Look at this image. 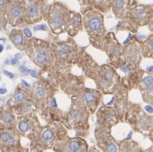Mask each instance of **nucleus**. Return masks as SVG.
Here are the masks:
<instances>
[{
    "mask_svg": "<svg viewBox=\"0 0 153 152\" xmlns=\"http://www.w3.org/2000/svg\"><path fill=\"white\" fill-rule=\"evenodd\" d=\"M66 9L59 3H55L51 9L50 23L51 27H60L64 24L65 12Z\"/></svg>",
    "mask_w": 153,
    "mask_h": 152,
    "instance_id": "nucleus-1",
    "label": "nucleus"
},
{
    "mask_svg": "<svg viewBox=\"0 0 153 152\" xmlns=\"http://www.w3.org/2000/svg\"><path fill=\"white\" fill-rule=\"evenodd\" d=\"M24 7L20 2H13L9 6V16L13 19L21 16L23 13Z\"/></svg>",
    "mask_w": 153,
    "mask_h": 152,
    "instance_id": "nucleus-2",
    "label": "nucleus"
},
{
    "mask_svg": "<svg viewBox=\"0 0 153 152\" xmlns=\"http://www.w3.org/2000/svg\"><path fill=\"white\" fill-rule=\"evenodd\" d=\"M129 3H130V0H113L111 6L114 13L117 15H122L126 11Z\"/></svg>",
    "mask_w": 153,
    "mask_h": 152,
    "instance_id": "nucleus-3",
    "label": "nucleus"
},
{
    "mask_svg": "<svg viewBox=\"0 0 153 152\" xmlns=\"http://www.w3.org/2000/svg\"><path fill=\"white\" fill-rule=\"evenodd\" d=\"M131 12L134 17L140 20H143V19H146V17L148 16V10L146 6H138L135 7H132Z\"/></svg>",
    "mask_w": 153,
    "mask_h": 152,
    "instance_id": "nucleus-4",
    "label": "nucleus"
},
{
    "mask_svg": "<svg viewBox=\"0 0 153 152\" xmlns=\"http://www.w3.org/2000/svg\"><path fill=\"white\" fill-rule=\"evenodd\" d=\"M0 141L7 146H14L16 142L15 137L12 134L8 133H0Z\"/></svg>",
    "mask_w": 153,
    "mask_h": 152,
    "instance_id": "nucleus-5",
    "label": "nucleus"
},
{
    "mask_svg": "<svg viewBox=\"0 0 153 152\" xmlns=\"http://www.w3.org/2000/svg\"><path fill=\"white\" fill-rule=\"evenodd\" d=\"M113 0H92V3L96 8L106 11L111 6Z\"/></svg>",
    "mask_w": 153,
    "mask_h": 152,
    "instance_id": "nucleus-6",
    "label": "nucleus"
},
{
    "mask_svg": "<svg viewBox=\"0 0 153 152\" xmlns=\"http://www.w3.org/2000/svg\"><path fill=\"white\" fill-rule=\"evenodd\" d=\"M36 62L40 65H43L47 62L48 60V54L45 51H39L37 52L35 57Z\"/></svg>",
    "mask_w": 153,
    "mask_h": 152,
    "instance_id": "nucleus-7",
    "label": "nucleus"
},
{
    "mask_svg": "<svg viewBox=\"0 0 153 152\" xmlns=\"http://www.w3.org/2000/svg\"><path fill=\"white\" fill-rule=\"evenodd\" d=\"M53 137H54V133L51 130H46L42 133V138L43 140H45V141H51L52 140Z\"/></svg>",
    "mask_w": 153,
    "mask_h": 152,
    "instance_id": "nucleus-8",
    "label": "nucleus"
},
{
    "mask_svg": "<svg viewBox=\"0 0 153 152\" xmlns=\"http://www.w3.org/2000/svg\"><path fill=\"white\" fill-rule=\"evenodd\" d=\"M45 94V91L43 88L41 87H37V89L34 90V95L37 98H42Z\"/></svg>",
    "mask_w": 153,
    "mask_h": 152,
    "instance_id": "nucleus-9",
    "label": "nucleus"
},
{
    "mask_svg": "<svg viewBox=\"0 0 153 152\" xmlns=\"http://www.w3.org/2000/svg\"><path fill=\"white\" fill-rule=\"evenodd\" d=\"M12 41H13V42L15 44L18 45V44H22V43H23V37H22L21 35L16 34L12 37Z\"/></svg>",
    "mask_w": 153,
    "mask_h": 152,
    "instance_id": "nucleus-10",
    "label": "nucleus"
},
{
    "mask_svg": "<svg viewBox=\"0 0 153 152\" xmlns=\"http://www.w3.org/2000/svg\"><path fill=\"white\" fill-rule=\"evenodd\" d=\"M18 128H19V130L21 131V132L24 133V132H27V131L28 130V129H29V126H28V124H27L26 122H20V123H19V125H18Z\"/></svg>",
    "mask_w": 153,
    "mask_h": 152,
    "instance_id": "nucleus-11",
    "label": "nucleus"
},
{
    "mask_svg": "<svg viewBox=\"0 0 153 152\" xmlns=\"http://www.w3.org/2000/svg\"><path fill=\"white\" fill-rule=\"evenodd\" d=\"M106 152H117V147L114 143H111L106 148Z\"/></svg>",
    "mask_w": 153,
    "mask_h": 152,
    "instance_id": "nucleus-12",
    "label": "nucleus"
},
{
    "mask_svg": "<svg viewBox=\"0 0 153 152\" xmlns=\"http://www.w3.org/2000/svg\"><path fill=\"white\" fill-rule=\"evenodd\" d=\"M2 120L6 123H10L13 120V116L10 113H5L2 115Z\"/></svg>",
    "mask_w": 153,
    "mask_h": 152,
    "instance_id": "nucleus-13",
    "label": "nucleus"
},
{
    "mask_svg": "<svg viewBox=\"0 0 153 152\" xmlns=\"http://www.w3.org/2000/svg\"><path fill=\"white\" fill-rule=\"evenodd\" d=\"M95 96H94V95L92 93H86L85 95H84V100L86 101V102H92V101L94 99Z\"/></svg>",
    "mask_w": 153,
    "mask_h": 152,
    "instance_id": "nucleus-14",
    "label": "nucleus"
},
{
    "mask_svg": "<svg viewBox=\"0 0 153 152\" xmlns=\"http://www.w3.org/2000/svg\"><path fill=\"white\" fill-rule=\"evenodd\" d=\"M69 50V47L66 46V45H62L58 47V51L60 52L61 54H65Z\"/></svg>",
    "mask_w": 153,
    "mask_h": 152,
    "instance_id": "nucleus-15",
    "label": "nucleus"
},
{
    "mask_svg": "<svg viewBox=\"0 0 153 152\" xmlns=\"http://www.w3.org/2000/svg\"><path fill=\"white\" fill-rule=\"evenodd\" d=\"M14 99H15V100L16 101H22L24 99V95L22 93H17L15 95Z\"/></svg>",
    "mask_w": 153,
    "mask_h": 152,
    "instance_id": "nucleus-16",
    "label": "nucleus"
},
{
    "mask_svg": "<svg viewBox=\"0 0 153 152\" xmlns=\"http://www.w3.org/2000/svg\"><path fill=\"white\" fill-rule=\"evenodd\" d=\"M144 82L148 86H151L152 84V79L150 76H148V77H146L144 79Z\"/></svg>",
    "mask_w": 153,
    "mask_h": 152,
    "instance_id": "nucleus-17",
    "label": "nucleus"
},
{
    "mask_svg": "<svg viewBox=\"0 0 153 152\" xmlns=\"http://www.w3.org/2000/svg\"><path fill=\"white\" fill-rule=\"evenodd\" d=\"M47 27L44 24H41V25H38V26H36L34 27L33 28V30L34 31H37V30H47Z\"/></svg>",
    "mask_w": 153,
    "mask_h": 152,
    "instance_id": "nucleus-18",
    "label": "nucleus"
},
{
    "mask_svg": "<svg viewBox=\"0 0 153 152\" xmlns=\"http://www.w3.org/2000/svg\"><path fill=\"white\" fill-rule=\"evenodd\" d=\"M105 77H106L107 79H108V80H111V79H112L113 77H114V74H113L112 71H108L106 72V74H105Z\"/></svg>",
    "mask_w": 153,
    "mask_h": 152,
    "instance_id": "nucleus-19",
    "label": "nucleus"
},
{
    "mask_svg": "<svg viewBox=\"0 0 153 152\" xmlns=\"http://www.w3.org/2000/svg\"><path fill=\"white\" fill-rule=\"evenodd\" d=\"M19 71H20V72H22V73H27V72L29 71V69H28L27 67H25V66L21 65L19 66Z\"/></svg>",
    "mask_w": 153,
    "mask_h": 152,
    "instance_id": "nucleus-20",
    "label": "nucleus"
},
{
    "mask_svg": "<svg viewBox=\"0 0 153 152\" xmlns=\"http://www.w3.org/2000/svg\"><path fill=\"white\" fill-rule=\"evenodd\" d=\"M23 32H24V33H25V35L27 36V37H31V36H32V33H31V31L30 30V29H28V28H25V29L23 30Z\"/></svg>",
    "mask_w": 153,
    "mask_h": 152,
    "instance_id": "nucleus-21",
    "label": "nucleus"
},
{
    "mask_svg": "<svg viewBox=\"0 0 153 152\" xmlns=\"http://www.w3.org/2000/svg\"><path fill=\"white\" fill-rule=\"evenodd\" d=\"M4 73H5V75H7L10 79H13L14 78V75L13 73H11V72H9L7 71H4Z\"/></svg>",
    "mask_w": 153,
    "mask_h": 152,
    "instance_id": "nucleus-22",
    "label": "nucleus"
},
{
    "mask_svg": "<svg viewBox=\"0 0 153 152\" xmlns=\"http://www.w3.org/2000/svg\"><path fill=\"white\" fill-rule=\"evenodd\" d=\"M6 6V1L5 0H0V10H2Z\"/></svg>",
    "mask_w": 153,
    "mask_h": 152,
    "instance_id": "nucleus-23",
    "label": "nucleus"
},
{
    "mask_svg": "<svg viewBox=\"0 0 153 152\" xmlns=\"http://www.w3.org/2000/svg\"><path fill=\"white\" fill-rule=\"evenodd\" d=\"M28 73L32 76V77H34L36 78L37 77V73H36V71H33V70H30L29 69V71H28Z\"/></svg>",
    "mask_w": 153,
    "mask_h": 152,
    "instance_id": "nucleus-24",
    "label": "nucleus"
},
{
    "mask_svg": "<svg viewBox=\"0 0 153 152\" xmlns=\"http://www.w3.org/2000/svg\"><path fill=\"white\" fill-rule=\"evenodd\" d=\"M120 69H121V71H122L125 72V73H126V72H128V71H129V68H128V67L127 65L122 66V67H120Z\"/></svg>",
    "mask_w": 153,
    "mask_h": 152,
    "instance_id": "nucleus-25",
    "label": "nucleus"
},
{
    "mask_svg": "<svg viewBox=\"0 0 153 152\" xmlns=\"http://www.w3.org/2000/svg\"><path fill=\"white\" fill-rule=\"evenodd\" d=\"M145 108H146V110H147L149 113H152V107L151 106H146Z\"/></svg>",
    "mask_w": 153,
    "mask_h": 152,
    "instance_id": "nucleus-26",
    "label": "nucleus"
},
{
    "mask_svg": "<svg viewBox=\"0 0 153 152\" xmlns=\"http://www.w3.org/2000/svg\"><path fill=\"white\" fill-rule=\"evenodd\" d=\"M72 116L73 118H77L79 116V113L77 111H73L72 113Z\"/></svg>",
    "mask_w": 153,
    "mask_h": 152,
    "instance_id": "nucleus-27",
    "label": "nucleus"
},
{
    "mask_svg": "<svg viewBox=\"0 0 153 152\" xmlns=\"http://www.w3.org/2000/svg\"><path fill=\"white\" fill-rule=\"evenodd\" d=\"M17 62H18V59H16V58H13V59L11 60V63H12V65H16V64H17Z\"/></svg>",
    "mask_w": 153,
    "mask_h": 152,
    "instance_id": "nucleus-28",
    "label": "nucleus"
},
{
    "mask_svg": "<svg viewBox=\"0 0 153 152\" xmlns=\"http://www.w3.org/2000/svg\"><path fill=\"white\" fill-rule=\"evenodd\" d=\"M51 106H52L53 107H56L57 106L56 101H55V99H53L52 100H51Z\"/></svg>",
    "mask_w": 153,
    "mask_h": 152,
    "instance_id": "nucleus-29",
    "label": "nucleus"
},
{
    "mask_svg": "<svg viewBox=\"0 0 153 152\" xmlns=\"http://www.w3.org/2000/svg\"><path fill=\"white\" fill-rule=\"evenodd\" d=\"M6 92H7V90L6 89H0V94H5V93H6Z\"/></svg>",
    "mask_w": 153,
    "mask_h": 152,
    "instance_id": "nucleus-30",
    "label": "nucleus"
},
{
    "mask_svg": "<svg viewBox=\"0 0 153 152\" xmlns=\"http://www.w3.org/2000/svg\"><path fill=\"white\" fill-rule=\"evenodd\" d=\"M131 37V34H128V38L126 39V41H124V44H127V43H128V41H130Z\"/></svg>",
    "mask_w": 153,
    "mask_h": 152,
    "instance_id": "nucleus-31",
    "label": "nucleus"
},
{
    "mask_svg": "<svg viewBox=\"0 0 153 152\" xmlns=\"http://www.w3.org/2000/svg\"><path fill=\"white\" fill-rule=\"evenodd\" d=\"M22 83H23V85H25L26 87H30V85H29V84H28V83H27V82L24 81V80H22Z\"/></svg>",
    "mask_w": 153,
    "mask_h": 152,
    "instance_id": "nucleus-32",
    "label": "nucleus"
},
{
    "mask_svg": "<svg viewBox=\"0 0 153 152\" xmlns=\"http://www.w3.org/2000/svg\"><path fill=\"white\" fill-rule=\"evenodd\" d=\"M15 58H16V59H20V58H22V55H21V54H16Z\"/></svg>",
    "mask_w": 153,
    "mask_h": 152,
    "instance_id": "nucleus-33",
    "label": "nucleus"
},
{
    "mask_svg": "<svg viewBox=\"0 0 153 152\" xmlns=\"http://www.w3.org/2000/svg\"><path fill=\"white\" fill-rule=\"evenodd\" d=\"M111 119H112V116H108L107 117V121H111Z\"/></svg>",
    "mask_w": 153,
    "mask_h": 152,
    "instance_id": "nucleus-34",
    "label": "nucleus"
},
{
    "mask_svg": "<svg viewBox=\"0 0 153 152\" xmlns=\"http://www.w3.org/2000/svg\"><path fill=\"white\" fill-rule=\"evenodd\" d=\"M3 49H4L3 45H0V53H1V52H2V50H3Z\"/></svg>",
    "mask_w": 153,
    "mask_h": 152,
    "instance_id": "nucleus-35",
    "label": "nucleus"
},
{
    "mask_svg": "<svg viewBox=\"0 0 153 152\" xmlns=\"http://www.w3.org/2000/svg\"><path fill=\"white\" fill-rule=\"evenodd\" d=\"M147 70H148V71H152V66H150V67H147Z\"/></svg>",
    "mask_w": 153,
    "mask_h": 152,
    "instance_id": "nucleus-36",
    "label": "nucleus"
},
{
    "mask_svg": "<svg viewBox=\"0 0 153 152\" xmlns=\"http://www.w3.org/2000/svg\"><path fill=\"white\" fill-rule=\"evenodd\" d=\"M139 38H141V39H143V38H145V36H139Z\"/></svg>",
    "mask_w": 153,
    "mask_h": 152,
    "instance_id": "nucleus-37",
    "label": "nucleus"
}]
</instances>
